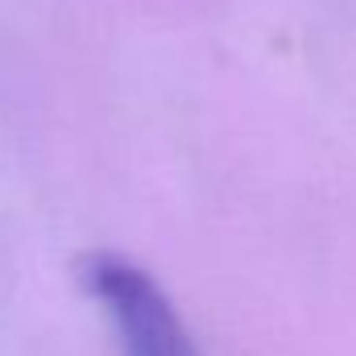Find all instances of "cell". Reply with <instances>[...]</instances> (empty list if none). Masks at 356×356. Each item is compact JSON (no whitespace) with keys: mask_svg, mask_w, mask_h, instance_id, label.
<instances>
[{"mask_svg":"<svg viewBox=\"0 0 356 356\" xmlns=\"http://www.w3.org/2000/svg\"><path fill=\"white\" fill-rule=\"evenodd\" d=\"M79 282L104 307L120 356H199L170 294L137 261L116 253H95L83 261Z\"/></svg>","mask_w":356,"mask_h":356,"instance_id":"1","label":"cell"}]
</instances>
